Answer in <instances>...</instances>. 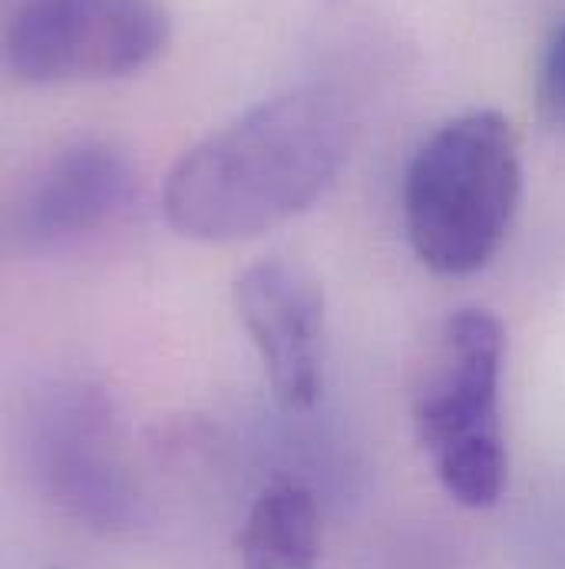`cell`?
I'll return each mask as SVG.
<instances>
[{"label":"cell","mask_w":565,"mask_h":569,"mask_svg":"<svg viewBox=\"0 0 565 569\" xmlns=\"http://www.w3.org/2000/svg\"><path fill=\"white\" fill-rule=\"evenodd\" d=\"M33 425V450L50 497L93 530L133 527L137 493L120 460L107 395L93 385H57L47 391Z\"/></svg>","instance_id":"cell-5"},{"label":"cell","mask_w":565,"mask_h":569,"mask_svg":"<svg viewBox=\"0 0 565 569\" xmlns=\"http://www.w3.org/2000/svg\"><path fill=\"white\" fill-rule=\"evenodd\" d=\"M506 328L486 308L453 311L421 365L411 411L426 460L460 507L500 503L509 453L500 421Z\"/></svg>","instance_id":"cell-3"},{"label":"cell","mask_w":565,"mask_h":569,"mask_svg":"<svg viewBox=\"0 0 565 569\" xmlns=\"http://www.w3.org/2000/svg\"><path fill=\"white\" fill-rule=\"evenodd\" d=\"M137 199V169L107 140H73L53 149L20 182L7 236L23 252H57L103 232Z\"/></svg>","instance_id":"cell-6"},{"label":"cell","mask_w":565,"mask_h":569,"mask_svg":"<svg viewBox=\"0 0 565 569\" xmlns=\"http://www.w3.org/2000/svg\"><path fill=\"white\" fill-rule=\"evenodd\" d=\"M351 146L354 117L334 90L297 87L262 100L169 169L165 222L209 246L259 239L324 199Z\"/></svg>","instance_id":"cell-1"},{"label":"cell","mask_w":565,"mask_h":569,"mask_svg":"<svg viewBox=\"0 0 565 569\" xmlns=\"http://www.w3.org/2000/svg\"><path fill=\"white\" fill-rule=\"evenodd\" d=\"M523 196L513 123L496 110H470L433 130L404 176V226L421 266L440 279H466L493 262Z\"/></svg>","instance_id":"cell-2"},{"label":"cell","mask_w":565,"mask_h":569,"mask_svg":"<svg viewBox=\"0 0 565 569\" xmlns=\"http://www.w3.org/2000/svg\"><path fill=\"white\" fill-rule=\"evenodd\" d=\"M169 47L159 0H23L7 27V70L33 87L123 80Z\"/></svg>","instance_id":"cell-4"},{"label":"cell","mask_w":565,"mask_h":569,"mask_svg":"<svg viewBox=\"0 0 565 569\" xmlns=\"http://www.w3.org/2000/svg\"><path fill=\"white\" fill-rule=\"evenodd\" d=\"M536 103L546 123L563 127L565 130V13L563 20L553 27L543 57H539V70H536Z\"/></svg>","instance_id":"cell-9"},{"label":"cell","mask_w":565,"mask_h":569,"mask_svg":"<svg viewBox=\"0 0 565 569\" xmlns=\"http://www.w3.org/2000/svg\"><path fill=\"white\" fill-rule=\"evenodd\" d=\"M242 569H314L321 560V513L297 480L269 483L242 530Z\"/></svg>","instance_id":"cell-8"},{"label":"cell","mask_w":565,"mask_h":569,"mask_svg":"<svg viewBox=\"0 0 565 569\" xmlns=\"http://www.w3.org/2000/svg\"><path fill=\"white\" fill-rule=\"evenodd\" d=\"M232 301L279 405L287 411L314 408L324 388L327 328L321 282L297 262L262 259L239 272Z\"/></svg>","instance_id":"cell-7"}]
</instances>
